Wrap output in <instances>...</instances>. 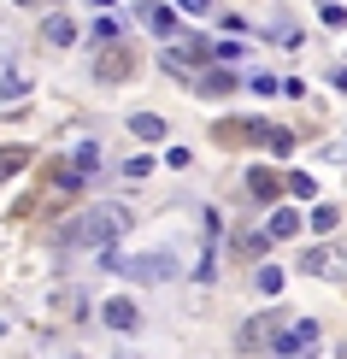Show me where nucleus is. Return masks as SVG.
<instances>
[{
  "label": "nucleus",
  "mask_w": 347,
  "mask_h": 359,
  "mask_svg": "<svg viewBox=\"0 0 347 359\" xmlns=\"http://www.w3.org/2000/svg\"><path fill=\"white\" fill-rule=\"evenodd\" d=\"M294 230H300V212H294V206H283V212H271V230L265 236L277 242V236H294Z\"/></svg>",
  "instance_id": "6e6552de"
},
{
  "label": "nucleus",
  "mask_w": 347,
  "mask_h": 359,
  "mask_svg": "<svg viewBox=\"0 0 347 359\" xmlns=\"http://www.w3.org/2000/svg\"><path fill=\"white\" fill-rule=\"evenodd\" d=\"M312 341H318V324H283L277 330V341H271V353L277 359H300V353H312Z\"/></svg>",
  "instance_id": "f03ea898"
},
{
  "label": "nucleus",
  "mask_w": 347,
  "mask_h": 359,
  "mask_svg": "<svg viewBox=\"0 0 347 359\" xmlns=\"http://www.w3.org/2000/svg\"><path fill=\"white\" fill-rule=\"evenodd\" d=\"M100 318H107L112 330H135V324H142V312H135V301H107V306H100Z\"/></svg>",
  "instance_id": "20e7f679"
},
{
  "label": "nucleus",
  "mask_w": 347,
  "mask_h": 359,
  "mask_svg": "<svg viewBox=\"0 0 347 359\" xmlns=\"http://www.w3.org/2000/svg\"><path fill=\"white\" fill-rule=\"evenodd\" d=\"M118 29H124V18H95V41H112Z\"/></svg>",
  "instance_id": "dca6fc26"
},
{
  "label": "nucleus",
  "mask_w": 347,
  "mask_h": 359,
  "mask_svg": "<svg viewBox=\"0 0 347 359\" xmlns=\"http://www.w3.org/2000/svg\"><path fill=\"white\" fill-rule=\"evenodd\" d=\"M318 18H324L329 29H341V24H347V6H336V0H324V6H318Z\"/></svg>",
  "instance_id": "f8f14e48"
},
{
  "label": "nucleus",
  "mask_w": 347,
  "mask_h": 359,
  "mask_svg": "<svg viewBox=\"0 0 347 359\" xmlns=\"http://www.w3.org/2000/svg\"><path fill=\"white\" fill-rule=\"evenodd\" d=\"M135 18H142L147 29H154L159 41H171V36H177V12H171V6H142Z\"/></svg>",
  "instance_id": "7ed1b4c3"
},
{
  "label": "nucleus",
  "mask_w": 347,
  "mask_h": 359,
  "mask_svg": "<svg viewBox=\"0 0 347 359\" xmlns=\"http://www.w3.org/2000/svg\"><path fill=\"white\" fill-rule=\"evenodd\" d=\"M41 36H48V41H53V48H71V41H77V24H71V18H65V12H53V18H48V24H41Z\"/></svg>",
  "instance_id": "423d86ee"
},
{
  "label": "nucleus",
  "mask_w": 347,
  "mask_h": 359,
  "mask_svg": "<svg viewBox=\"0 0 347 359\" xmlns=\"http://www.w3.org/2000/svg\"><path fill=\"white\" fill-rule=\"evenodd\" d=\"M247 189H253V194H265V201H271V194H277V177H271V171H253V177H247Z\"/></svg>",
  "instance_id": "9b49d317"
},
{
  "label": "nucleus",
  "mask_w": 347,
  "mask_h": 359,
  "mask_svg": "<svg viewBox=\"0 0 347 359\" xmlns=\"http://www.w3.org/2000/svg\"><path fill=\"white\" fill-rule=\"evenodd\" d=\"M12 95H29V77H18V71H12V77L0 83V100H12Z\"/></svg>",
  "instance_id": "2eb2a0df"
},
{
  "label": "nucleus",
  "mask_w": 347,
  "mask_h": 359,
  "mask_svg": "<svg viewBox=\"0 0 347 359\" xmlns=\"http://www.w3.org/2000/svg\"><path fill=\"white\" fill-rule=\"evenodd\" d=\"M18 6H36V0H18Z\"/></svg>",
  "instance_id": "412c9836"
},
{
  "label": "nucleus",
  "mask_w": 347,
  "mask_h": 359,
  "mask_svg": "<svg viewBox=\"0 0 347 359\" xmlns=\"http://www.w3.org/2000/svg\"><path fill=\"white\" fill-rule=\"evenodd\" d=\"M283 289V271L277 265H259V294H277Z\"/></svg>",
  "instance_id": "ddd939ff"
},
{
  "label": "nucleus",
  "mask_w": 347,
  "mask_h": 359,
  "mask_svg": "<svg viewBox=\"0 0 347 359\" xmlns=\"http://www.w3.org/2000/svg\"><path fill=\"white\" fill-rule=\"evenodd\" d=\"M24 165V147H0V177H12Z\"/></svg>",
  "instance_id": "4468645a"
},
{
  "label": "nucleus",
  "mask_w": 347,
  "mask_h": 359,
  "mask_svg": "<svg viewBox=\"0 0 347 359\" xmlns=\"http://www.w3.org/2000/svg\"><path fill=\"white\" fill-rule=\"evenodd\" d=\"M336 88H347V71H336Z\"/></svg>",
  "instance_id": "aec40b11"
},
{
  "label": "nucleus",
  "mask_w": 347,
  "mask_h": 359,
  "mask_svg": "<svg viewBox=\"0 0 347 359\" xmlns=\"http://www.w3.org/2000/svg\"><path fill=\"white\" fill-rule=\"evenodd\" d=\"M312 224H318V230H336L341 212H336V206H318V212H312Z\"/></svg>",
  "instance_id": "f3484780"
},
{
  "label": "nucleus",
  "mask_w": 347,
  "mask_h": 359,
  "mask_svg": "<svg viewBox=\"0 0 347 359\" xmlns=\"http://www.w3.org/2000/svg\"><path fill=\"white\" fill-rule=\"evenodd\" d=\"M300 265H306L312 277H347V271H341V259H336V253H329V248H312V253H306V259H300Z\"/></svg>",
  "instance_id": "39448f33"
},
{
  "label": "nucleus",
  "mask_w": 347,
  "mask_h": 359,
  "mask_svg": "<svg viewBox=\"0 0 347 359\" xmlns=\"http://www.w3.org/2000/svg\"><path fill=\"white\" fill-rule=\"evenodd\" d=\"M183 12H212V0H177Z\"/></svg>",
  "instance_id": "6ab92c4d"
},
{
  "label": "nucleus",
  "mask_w": 347,
  "mask_h": 359,
  "mask_svg": "<svg viewBox=\"0 0 347 359\" xmlns=\"http://www.w3.org/2000/svg\"><path fill=\"white\" fill-rule=\"evenodd\" d=\"M71 171H83V177H88V171H100V147H95V142H83V147H77V165H71Z\"/></svg>",
  "instance_id": "1a4fd4ad"
},
{
  "label": "nucleus",
  "mask_w": 347,
  "mask_h": 359,
  "mask_svg": "<svg viewBox=\"0 0 347 359\" xmlns=\"http://www.w3.org/2000/svg\"><path fill=\"white\" fill-rule=\"evenodd\" d=\"M130 230V206H88V212H77L65 224V230H59V242L65 248H112L118 236Z\"/></svg>",
  "instance_id": "f257e3e1"
},
{
  "label": "nucleus",
  "mask_w": 347,
  "mask_h": 359,
  "mask_svg": "<svg viewBox=\"0 0 347 359\" xmlns=\"http://www.w3.org/2000/svg\"><path fill=\"white\" fill-rule=\"evenodd\" d=\"M124 171H130V177H147V171H154V159H147V154H135V159H124Z\"/></svg>",
  "instance_id": "a211bd4d"
},
{
  "label": "nucleus",
  "mask_w": 347,
  "mask_h": 359,
  "mask_svg": "<svg viewBox=\"0 0 347 359\" xmlns=\"http://www.w3.org/2000/svg\"><path fill=\"white\" fill-rule=\"evenodd\" d=\"M130 130H135L142 142H159V136H165V118H154V112H135V118H130Z\"/></svg>",
  "instance_id": "0eeeda50"
},
{
  "label": "nucleus",
  "mask_w": 347,
  "mask_h": 359,
  "mask_svg": "<svg viewBox=\"0 0 347 359\" xmlns=\"http://www.w3.org/2000/svg\"><path fill=\"white\" fill-rule=\"evenodd\" d=\"M200 88H206V95H230V88H236V77H230V71H212V77H206Z\"/></svg>",
  "instance_id": "9d476101"
}]
</instances>
